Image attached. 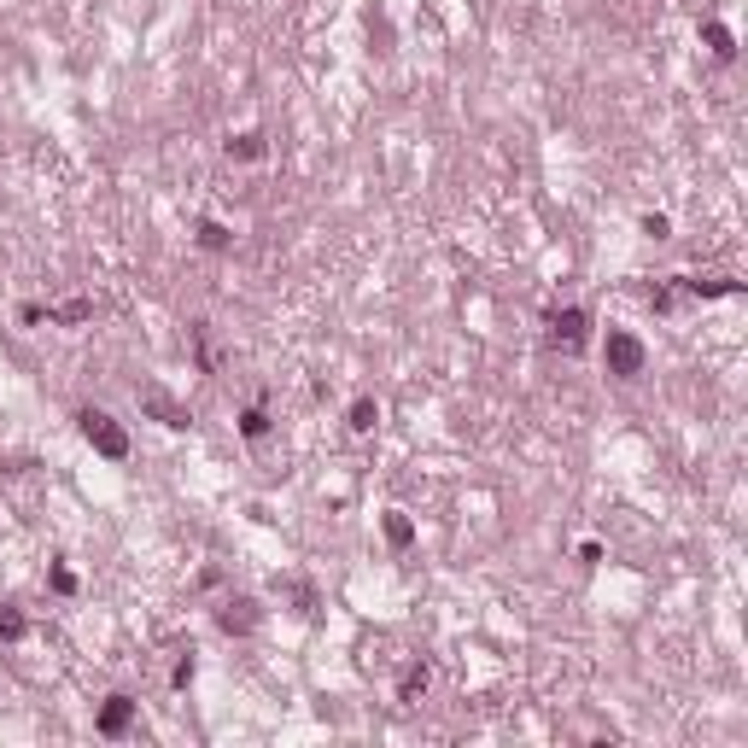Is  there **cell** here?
Listing matches in <instances>:
<instances>
[{
    "label": "cell",
    "mask_w": 748,
    "mask_h": 748,
    "mask_svg": "<svg viewBox=\"0 0 748 748\" xmlns=\"http://www.w3.org/2000/svg\"><path fill=\"white\" fill-rule=\"evenodd\" d=\"M76 421H83L88 445H99V456H112V462H123V456H129V438H123V427H117L106 410H83Z\"/></svg>",
    "instance_id": "cell-1"
},
{
    "label": "cell",
    "mask_w": 748,
    "mask_h": 748,
    "mask_svg": "<svg viewBox=\"0 0 748 748\" xmlns=\"http://www.w3.org/2000/svg\"><path fill=\"white\" fill-rule=\"evenodd\" d=\"M608 374H620V381L643 374V339L637 334H608Z\"/></svg>",
    "instance_id": "cell-2"
},
{
    "label": "cell",
    "mask_w": 748,
    "mask_h": 748,
    "mask_svg": "<svg viewBox=\"0 0 748 748\" xmlns=\"http://www.w3.org/2000/svg\"><path fill=\"white\" fill-rule=\"evenodd\" d=\"M585 327H591V316H585V311H555L550 316V345L579 351V345H585Z\"/></svg>",
    "instance_id": "cell-3"
},
{
    "label": "cell",
    "mask_w": 748,
    "mask_h": 748,
    "mask_svg": "<svg viewBox=\"0 0 748 748\" xmlns=\"http://www.w3.org/2000/svg\"><path fill=\"white\" fill-rule=\"evenodd\" d=\"M427 690H433V666H427V661H415L410 673L398 678V702H404V707H421Z\"/></svg>",
    "instance_id": "cell-4"
},
{
    "label": "cell",
    "mask_w": 748,
    "mask_h": 748,
    "mask_svg": "<svg viewBox=\"0 0 748 748\" xmlns=\"http://www.w3.org/2000/svg\"><path fill=\"white\" fill-rule=\"evenodd\" d=\"M129 720H135V702H129V696H112V702L99 707V736H123Z\"/></svg>",
    "instance_id": "cell-5"
},
{
    "label": "cell",
    "mask_w": 748,
    "mask_h": 748,
    "mask_svg": "<svg viewBox=\"0 0 748 748\" xmlns=\"http://www.w3.org/2000/svg\"><path fill=\"white\" fill-rule=\"evenodd\" d=\"M217 626H223V632H252V626H257V602H246V596H240V602H223V608H217Z\"/></svg>",
    "instance_id": "cell-6"
},
{
    "label": "cell",
    "mask_w": 748,
    "mask_h": 748,
    "mask_svg": "<svg viewBox=\"0 0 748 748\" xmlns=\"http://www.w3.org/2000/svg\"><path fill=\"white\" fill-rule=\"evenodd\" d=\"M386 544H392V550H410V544H415V526H410V515H404V508H392V515H386Z\"/></svg>",
    "instance_id": "cell-7"
},
{
    "label": "cell",
    "mask_w": 748,
    "mask_h": 748,
    "mask_svg": "<svg viewBox=\"0 0 748 748\" xmlns=\"http://www.w3.org/2000/svg\"><path fill=\"white\" fill-rule=\"evenodd\" d=\"M199 246H205V252H228V246H234V234H228L223 223H211V217H205V223H199Z\"/></svg>",
    "instance_id": "cell-8"
},
{
    "label": "cell",
    "mask_w": 748,
    "mask_h": 748,
    "mask_svg": "<svg viewBox=\"0 0 748 748\" xmlns=\"http://www.w3.org/2000/svg\"><path fill=\"white\" fill-rule=\"evenodd\" d=\"M193 351H199V368H205V374H217V368H223V357H217V345H211V334H205V322L193 327Z\"/></svg>",
    "instance_id": "cell-9"
},
{
    "label": "cell",
    "mask_w": 748,
    "mask_h": 748,
    "mask_svg": "<svg viewBox=\"0 0 748 748\" xmlns=\"http://www.w3.org/2000/svg\"><path fill=\"white\" fill-rule=\"evenodd\" d=\"M702 42L713 47V59H731L736 53V42H731V29H725V24H702Z\"/></svg>",
    "instance_id": "cell-10"
},
{
    "label": "cell",
    "mask_w": 748,
    "mask_h": 748,
    "mask_svg": "<svg viewBox=\"0 0 748 748\" xmlns=\"http://www.w3.org/2000/svg\"><path fill=\"white\" fill-rule=\"evenodd\" d=\"M24 632H29V620H24V614H18L12 602H6V608H0V643H18V637H24Z\"/></svg>",
    "instance_id": "cell-11"
},
{
    "label": "cell",
    "mask_w": 748,
    "mask_h": 748,
    "mask_svg": "<svg viewBox=\"0 0 748 748\" xmlns=\"http://www.w3.org/2000/svg\"><path fill=\"white\" fill-rule=\"evenodd\" d=\"M88 316H94V304H88V298H71V304H59V311H47V322H88Z\"/></svg>",
    "instance_id": "cell-12"
},
{
    "label": "cell",
    "mask_w": 748,
    "mask_h": 748,
    "mask_svg": "<svg viewBox=\"0 0 748 748\" xmlns=\"http://www.w3.org/2000/svg\"><path fill=\"white\" fill-rule=\"evenodd\" d=\"M374 421H381L374 398H357V404H351V433H374Z\"/></svg>",
    "instance_id": "cell-13"
},
{
    "label": "cell",
    "mask_w": 748,
    "mask_h": 748,
    "mask_svg": "<svg viewBox=\"0 0 748 748\" xmlns=\"http://www.w3.org/2000/svg\"><path fill=\"white\" fill-rule=\"evenodd\" d=\"M228 158H264V135H234V141H228Z\"/></svg>",
    "instance_id": "cell-14"
},
{
    "label": "cell",
    "mask_w": 748,
    "mask_h": 748,
    "mask_svg": "<svg viewBox=\"0 0 748 748\" xmlns=\"http://www.w3.org/2000/svg\"><path fill=\"white\" fill-rule=\"evenodd\" d=\"M146 404H153V410L164 415V427H187V421H193V415H187V410H176V404H169V398H158V392L146 398Z\"/></svg>",
    "instance_id": "cell-15"
},
{
    "label": "cell",
    "mask_w": 748,
    "mask_h": 748,
    "mask_svg": "<svg viewBox=\"0 0 748 748\" xmlns=\"http://www.w3.org/2000/svg\"><path fill=\"white\" fill-rule=\"evenodd\" d=\"M240 433H246V438H252V445H257V438H264V433H269V415H264V410H257V404H252V410H246V415H240Z\"/></svg>",
    "instance_id": "cell-16"
},
{
    "label": "cell",
    "mask_w": 748,
    "mask_h": 748,
    "mask_svg": "<svg viewBox=\"0 0 748 748\" xmlns=\"http://www.w3.org/2000/svg\"><path fill=\"white\" fill-rule=\"evenodd\" d=\"M18 322H24V327H42V322H47V304H24V311H18Z\"/></svg>",
    "instance_id": "cell-17"
},
{
    "label": "cell",
    "mask_w": 748,
    "mask_h": 748,
    "mask_svg": "<svg viewBox=\"0 0 748 748\" xmlns=\"http://www.w3.org/2000/svg\"><path fill=\"white\" fill-rule=\"evenodd\" d=\"M53 591H65V596L76 591V573H71V567H53Z\"/></svg>",
    "instance_id": "cell-18"
},
{
    "label": "cell",
    "mask_w": 748,
    "mask_h": 748,
    "mask_svg": "<svg viewBox=\"0 0 748 748\" xmlns=\"http://www.w3.org/2000/svg\"><path fill=\"white\" fill-rule=\"evenodd\" d=\"M643 234H655V240H666L673 228H666V217H643Z\"/></svg>",
    "instance_id": "cell-19"
}]
</instances>
